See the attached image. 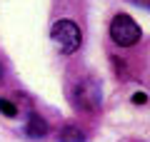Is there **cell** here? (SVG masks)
<instances>
[{
    "mask_svg": "<svg viewBox=\"0 0 150 142\" xmlns=\"http://www.w3.org/2000/svg\"><path fill=\"white\" fill-rule=\"evenodd\" d=\"M110 37H112V42H118L120 47H133V45L140 42L143 30H140V25L130 15L120 13V15H115L112 22H110Z\"/></svg>",
    "mask_w": 150,
    "mask_h": 142,
    "instance_id": "1",
    "label": "cell"
},
{
    "mask_svg": "<svg viewBox=\"0 0 150 142\" xmlns=\"http://www.w3.org/2000/svg\"><path fill=\"white\" fill-rule=\"evenodd\" d=\"M53 40L65 55H70L80 47V27L73 20H60L53 25Z\"/></svg>",
    "mask_w": 150,
    "mask_h": 142,
    "instance_id": "2",
    "label": "cell"
},
{
    "mask_svg": "<svg viewBox=\"0 0 150 142\" xmlns=\"http://www.w3.org/2000/svg\"><path fill=\"white\" fill-rule=\"evenodd\" d=\"M100 87H98L93 80H88V82H83L80 87H78V102H80L85 110H95L98 105H100Z\"/></svg>",
    "mask_w": 150,
    "mask_h": 142,
    "instance_id": "3",
    "label": "cell"
},
{
    "mask_svg": "<svg viewBox=\"0 0 150 142\" xmlns=\"http://www.w3.org/2000/svg\"><path fill=\"white\" fill-rule=\"evenodd\" d=\"M25 132L30 137H45V135H48V122H45L40 115H30V117H28Z\"/></svg>",
    "mask_w": 150,
    "mask_h": 142,
    "instance_id": "4",
    "label": "cell"
},
{
    "mask_svg": "<svg viewBox=\"0 0 150 142\" xmlns=\"http://www.w3.org/2000/svg\"><path fill=\"white\" fill-rule=\"evenodd\" d=\"M60 142H83V132L75 127H63L60 132Z\"/></svg>",
    "mask_w": 150,
    "mask_h": 142,
    "instance_id": "5",
    "label": "cell"
},
{
    "mask_svg": "<svg viewBox=\"0 0 150 142\" xmlns=\"http://www.w3.org/2000/svg\"><path fill=\"white\" fill-rule=\"evenodd\" d=\"M0 112H3L5 117H15L18 115V107L13 105L10 100H0Z\"/></svg>",
    "mask_w": 150,
    "mask_h": 142,
    "instance_id": "6",
    "label": "cell"
},
{
    "mask_svg": "<svg viewBox=\"0 0 150 142\" xmlns=\"http://www.w3.org/2000/svg\"><path fill=\"white\" fill-rule=\"evenodd\" d=\"M133 102H135V105H145V102H148V97H145V92H138V95L133 97Z\"/></svg>",
    "mask_w": 150,
    "mask_h": 142,
    "instance_id": "7",
    "label": "cell"
},
{
    "mask_svg": "<svg viewBox=\"0 0 150 142\" xmlns=\"http://www.w3.org/2000/svg\"><path fill=\"white\" fill-rule=\"evenodd\" d=\"M138 5H143V8H148V0H135Z\"/></svg>",
    "mask_w": 150,
    "mask_h": 142,
    "instance_id": "8",
    "label": "cell"
}]
</instances>
